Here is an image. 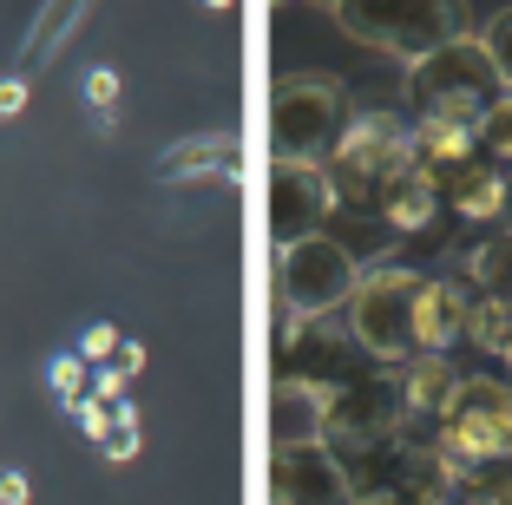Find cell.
Returning <instances> with one entry per match:
<instances>
[{
	"mask_svg": "<svg viewBox=\"0 0 512 505\" xmlns=\"http://www.w3.org/2000/svg\"><path fill=\"white\" fill-rule=\"evenodd\" d=\"M348 479H355V505H447L460 466L440 446H414L407 433L348 446Z\"/></svg>",
	"mask_w": 512,
	"mask_h": 505,
	"instance_id": "6da1fadb",
	"label": "cell"
},
{
	"mask_svg": "<svg viewBox=\"0 0 512 505\" xmlns=\"http://www.w3.org/2000/svg\"><path fill=\"white\" fill-rule=\"evenodd\" d=\"M329 14L342 20L348 40L394 60H421L440 40L467 33V0H335Z\"/></svg>",
	"mask_w": 512,
	"mask_h": 505,
	"instance_id": "7a4b0ae2",
	"label": "cell"
},
{
	"mask_svg": "<svg viewBox=\"0 0 512 505\" xmlns=\"http://www.w3.org/2000/svg\"><path fill=\"white\" fill-rule=\"evenodd\" d=\"M407 92H414V105H421V112H434V119L473 125L506 86H499L493 60H486L480 33H453V40H440L434 53L407 60Z\"/></svg>",
	"mask_w": 512,
	"mask_h": 505,
	"instance_id": "3957f363",
	"label": "cell"
},
{
	"mask_svg": "<svg viewBox=\"0 0 512 505\" xmlns=\"http://www.w3.org/2000/svg\"><path fill=\"white\" fill-rule=\"evenodd\" d=\"M362 283V263L348 243H335L329 230H309L296 243H276V302L283 315H302V322H322L329 309H342L348 289Z\"/></svg>",
	"mask_w": 512,
	"mask_h": 505,
	"instance_id": "277c9868",
	"label": "cell"
},
{
	"mask_svg": "<svg viewBox=\"0 0 512 505\" xmlns=\"http://www.w3.org/2000/svg\"><path fill=\"white\" fill-rule=\"evenodd\" d=\"M414 289H421V276L407 263H381L368 269L362 283L348 289V335L362 342L368 361H381V368H401L407 355H414Z\"/></svg>",
	"mask_w": 512,
	"mask_h": 505,
	"instance_id": "5b68a950",
	"label": "cell"
},
{
	"mask_svg": "<svg viewBox=\"0 0 512 505\" xmlns=\"http://www.w3.org/2000/svg\"><path fill=\"white\" fill-rule=\"evenodd\" d=\"M440 427V453H447L460 473L480 460H506L512 453V381H493V374H460Z\"/></svg>",
	"mask_w": 512,
	"mask_h": 505,
	"instance_id": "8992f818",
	"label": "cell"
},
{
	"mask_svg": "<svg viewBox=\"0 0 512 505\" xmlns=\"http://www.w3.org/2000/svg\"><path fill=\"white\" fill-rule=\"evenodd\" d=\"M414 158V125L394 119V112H362V119H348L329 164V184H335V204H375L381 178H388L394 164Z\"/></svg>",
	"mask_w": 512,
	"mask_h": 505,
	"instance_id": "52a82bcc",
	"label": "cell"
},
{
	"mask_svg": "<svg viewBox=\"0 0 512 505\" xmlns=\"http://www.w3.org/2000/svg\"><path fill=\"white\" fill-rule=\"evenodd\" d=\"M348 125V92L335 79H283L270 99V151L276 158H329Z\"/></svg>",
	"mask_w": 512,
	"mask_h": 505,
	"instance_id": "ba28073f",
	"label": "cell"
},
{
	"mask_svg": "<svg viewBox=\"0 0 512 505\" xmlns=\"http://www.w3.org/2000/svg\"><path fill=\"white\" fill-rule=\"evenodd\" d=\"M270 499L276 505H355V479L335 440H289L270 453Z\"/></svg>",
	"mask_w": 512,
	"mask_h": 505,
	"instance_id": "9c48e42d",
	"label": "cell"
},
{
	"mask_svg": "<svg viewBox=\"0 0 512 505\" xmlns=\"http://www.w3.org/2000/svg\"><path fill=\"white\" fill-rule=\"evenodd\" d=\"M407 407H401V374H381V361L355 381L329 387V440L342 446H368V440H388L401 433Z\"/></svg>",
	"mask_w": 512,
	"mask_h": 505,
	"instance_id": "30bf717a",
	"label": "cell"
},
{
	"mask_svg": "<svg viewBox=\"0 0 512 505\" xmlns=\"http://www.w3.org/2000/svg\"><path fill=\"white\" fill-rule=\"evenodd\" d=\"M335 210L329 164L316 158H270V230L276 243H296L309 230H322Z\"/></svg>",
	"mask_w": 512,
	"mask_h": 505,
	"instance_id": "8fae6325",
	"label": "cell"
},
{
	"mask_svg": "<svg viewBox=\"0 0 512 505\" xmlns=\"http://www.w3.org/2000/svg\"><path fill=\"white\" fill-rule=\"evenodd\" d=\"M467 289L447 283V276H421L414 289V355H447L460 335H467Z\"/></svg>",
	"mask_w": 512,
	"mask_h": 505,
	"instance_id": "7c38bea8",
	"label": "cell"
},
{
	"mask_svg": "<svg viewBox=\"0 0 512 505\" xmlns=\"http://www.w3.org/2000/svg\"><path fill=\"white\" fill-rule=\"evenodd\" d=\"M375 204H381V217H388L401 237H414V230H427L434 210H440V178L427 171L421 158H407V164H394L388 178H381Z\"/></svg>",
	"mask_w": 512,
	"mask_h": 505,
	"instance_id": "4fadbf2b",
	"label": "cell"
},
{
	"mask_svg": "<svg viewBox=\"0 0 512 505\" xmlns=\"http://www.w3.org/2000/svg\"><path fill=\"white\" fill-rule=\"evenodd\" d=\"M158 184H191V178H237V132H191L158 151L151 164Z\"/></svg>",
	"mask_w": 512,
	"mask_h": 505,
	"instance_id": "5bb4252c",
	"label": "cell"
},
{
	"mask_svg": "<svg viewBox=\"0 0 512 505\" xmlns=\"http://www.w3.org/2000/svg\"><path fill=\"white\" fill-rule=\"evenodd\" d=\"M270 433H276V446H289V440H329V387L302 381V374H276Z\"/></svg>",
	"mask_w": 512,
	"mask_h": 505,
	"instance_id": "9a60e30c",
	"label": "cell"
},
{
	"mask_svg": "<svg viewBox=\"0 0 512 505\" xmlns=\"http://www.w3.org/2000/svg\"><path fill=\"white\" fill-rule=\"evenodd\" d=\"M453 387H460V368L447 355H407L401 361V407L407 420H440L453 401Z\"/></svg>",
	"mask_w": 512,
	"mask_h": 505,
	"instance_id": "2e32d148",
	"label": "cell"
},
{
	"mask_svg": "<svg viewBox=\"0 0 512 505\" xmlns=\"http://www.w3.org/2000/svg\"><path fill=\"white\" fill-rule=\"evenodd\" d=\"M473 151H480L473 125H460V119H434V112H421V119H414V158H421L434 178H453V171H467Z\"/></svg>",
	"mask_w": 512,
	"mask_h": 505,
	"instance_id": "e0dca14e",
	"label": "cell"
},
{
	"mask_svg": "<svg viewBox=\"0 0 512 505\" xmlns=\"http://www.w3.org/2000/svg\"><path fill=\"white\" fill-rule=\"evenodd\" d=\"M86 7H92V0H46L40 14H33L27 40H20V60H14L20 73H40V66L66 46V33H73L79 20H86Z\"/></svg>",
	"mask_w": 512,
	"mask_h": 505,
	"instance_id": "ac0fdd59",
	"label": "cell"
},
{
	"mask_svg": "<svg viewBox=\"0 0 512 505\" xmlns=\"http://www.w3.org/2000/svg\"><path fill=\"white\" fill-rule=\"evenodd\" d=\"M453 210H460V223H499V210H506V171H493V164L453 171Z\"/></svg>",
	"mask_w": 512,
	"mask_h": 505,
	"instance_id": "d6986e66",
	"label": "cell"
},
{
	"mask_svg": "<svg viewBox=\"0 0 512 505\" xmlns=\"http://www.w3.org/2000/svg\"><path fill=\"white\" fill-rule=\"evenodd\" d=\"M467 342L493 361H512V296H480L467 309Z\"/></svg>",
	"mask_w": 512,
	"mask_h": 505,
	"instance_id": "ffe728a7",
	"label": "cell"
},
{
	"mask_svg": "<svg viewBox=\"0 0 512 505\" xmlns=\"http://www.w3.org/2000/svg\"><path fill=\"white\" fill-rule=\"evenodd\" d=\"M447 505H512V453L506 460H480L453 479V499Z\"/></svg>",
	"mask_w": 512,
	"mask_h": 505,
	"instance_id": "44dd1931",
	"label": "cell"
},
{
	"mask_svg": "<svg viewBox=\"0 0 512 505\" xmlns=\"http://www.w3.org/2000/svg\"><path fill=\"white\" fill-rule=\"evenodd\" d=\"M119 66H106V60H92L86 73H79V99H86V112H92V125L99 132H112V112H119Z\"/></svg>",
	"mask_w": 512,
	"mask_h": 505,
	"instance_id": "7402d4cb",
	"label": "cell"
},
{
	"mask_svg": "<svg viewBox=\"0 0 512 505\" xmlns=\"http://www.w3.org/2000/svg\"><path fill=\"white\" fill-rule=\"evenodd\" d=\"M467 283H480V289H512V230L486 237L480 250L467 256Z\"/></svg>",
	"mask_w": 512,
	"mask_h": 505,
	"instance_id": "603a6c76",
	"label": "cell"
},
{
	"mask_svg": "<svg viewBox=\"0 0 512 505\" xmlns=\"http://www.w3.org/2000/svg\"><path fill=\"white\" fill-rule=\"evenodd\" d=\"M473 138H480V151L493 164H512V92H499L480 119H473Z\"/></svg>",
	"mask_w": 512,
	"mask_h": 505,
	"instance_id": "cb8c5ba5",
	"label": "cell"
},
{
	"mask_svg": "<svg viewBox=\"0 0 512 505\" xmlns=\"http://www.w3.org/2000/svg\"><path fill=\"white\" fill-rule=\"evenodd\" d=\"M138 446H145V414L132 401H112V433L99 440V453L112 466H125V460H138Z\"/></svg>",
	"mask_w": 512,
	"mask_h": 505,
	"instance_id": "d4e9b609",
	"label": "cell"
},
{
	"mask_svg": "<svg viewBox=\"0 0 512 505\" xmlns=\"http://www.w3.org/2000/svg\"><path fill=\"white\" fill-rule=\"evenodd\" d=\"M86 381H92V368L79 361V348H73V355H53V361H46V387H53V401H60V407H73L79 394H86Z\"/></svg>",
	"mask_w": 512,
	"mask_h": 505,
	"instance_id": "484cf974",
	"label": "cell"
},
{
	"mask_svg": "<svg viewBox=\"0 0 512 505\" xmlns=\"http://www.w3.org/2000/svg\"><path fill=\"white\" fill-rule=\"evenodd\" d=\"M480 46H486V60H493V73H499V86L512 92V7H499L493 20H486V33H480Z\"/></svg>",
	"mask_w": 512,
	"mask_h": 505,
	"instance_id": "4316f807",
	"label": "cell"
},
{
	"mask_svg": "<svg viewBox=\"0 0 512 505\" xmlns=\"http://www.w3.org/2000/svg\"><path fill=\"white\" fill-rule=\"evenodd\" d=\"M66 414L79 420V433H86L92 446H99V440H106V433H112V401H99V394H79V401L66 407Z\"/></svg>",
	"mask_w": 512,
	"mask_h": 505,
	"instance_id": "83f0119b",
	"label": "cell"
},
{
	"mask_svg": "<svg viewBox=\"0 0 512 505\" xmlns=\"http://www.w3.org/2000/svg\"><path fill=\"white\" fill-rule=\"evenodd\" d=\"M106 355H119V328H112V322L79 328V361H86V368H99Z\"/></svg>",
	"mask_w": 512,
	"mask_h": 505,
	"instance_id": "f1b7e54d",
	"label": "cell"
},
{
	"mask_svg": "<svg viewBox=\"0 0 512 505\" xmlns=\"http://www.w3.org/2000/svg\"><path fill=\"white\" fill-rule=\"evenodd\" d=\"M125 381H132V374H125L119 368V361H112V368H106V361H99V368H92V394H99V401H125Z\"/></svg>",
	"mask_w": 512,
	"mask_h": 505,
	"instance_id": "f546056e",
	"label": "cell"
},
{
	"mask_svg": "<svg viewBox=\"0 0 512 505\" xmlns=\"http://www.w3.org/2000/svg\"><path fill=\"white\" fill-rule=\"evenodd\" d=\"M27 112V73H7L0 79V119H20Z\"/></svg>",
	"mask_w": 512,
	"mask_h": 505,
	"instance_id": "4dcf8cb0",
	"label": "cell"
},
{
	"mask_svg": "<svg viewBox=\"0 0 512 505\" xmlns=\"http://www.w3.org/2000/svg\"><path fill=\"white\" fill-rule=\"evenodd\" d=\"M33 499V479L20 473V466H7V473H0V505H27Z\"/></svg>",
	"mask_w": 512,
	"mask_h": 505,
	"instance_id": "1f68e13d",
	"label": "cell"
},
{
	"mask_svg": "<svg viewBox=\"0 0 512 505\" xmlns=\"http://www.w3.org/2000/svg\"><path fill=\"white\" fill-rule=\"evenodd\" d=\"M112 361H119L125 374H145V361H151V355H145V348H138V342H119V355H112Z\"/></svg>",
	"mask_w": 512,
	"mask_h": 505,
	"instance_id": "d6a6232c",
	"label": "cell"
},
{
	"mask_svg": "<svg viewBox=\"0 0 512 505\" xmlns=\"http://www.w3.org/2000/svg\"><path fill=\"white\" fill-rule=\"evenodd\" d=\"M499 217H506V230H512V178H506V210H499Z\"/></svg>",
	"mask_w": 512,
	"mask_h": 505,
	"instance_id": "836d02e7",
	"label": "cell"
},
{
	"mask_svg": "<svg viewBox=\"0 0 512 505\" xmlns=\"http://www.w3.org/2000/svg\"><path fill=\"white\" fill-rule=\"evenodd\" d=\"M204 7H217V14H224V7H237V0H204Z\"/></svg>",
	"mask_w": 512,
	"mask_h": 505,
	"instance_id": "e575fe53",
	"label": "cell"
},
{
	"mask_svg": "<svg viewBox=\"0 0 512 505\" xmlns=\"http://www.w3.org/2000/svg\"><path fill=\"white\" fill-rule=\"evenodd\" d=\"M322 7H335V0H322Z\"/></svg>",
	"mask_w": 512,
	"mask_h": 505,
	"instance_id": "d590c367",
	"label": "cell"
},
{
	"mask_svg": "<svg viewBox=\"0 0 512 505\" xmlns=\"http://www.w3.org/2000/svg\"><path fill=\"white\" fill-rule=\"evenodd\" d=\"M276 7H283V0H276Z\"/></svg>",
	"mask_w": 512,
	"mask_h": 505,
	"instance_id": "8d00e7d4",
	"label": "cell"
},
{
	"mask_svg": "<svg viewBox=\"0 0 512 505\" xmlns=\"http://www.w3.org/2000/svg\"><path fill=\"white\" fill-rule=\"evenodd\" d=\"M506 296H512V289H506Z\"/></svg>",
	"mask_w": 512,
	"mask_h": 505,
	"instance_id": "74e56055",
	"label": "cell"
}]
</instances>
